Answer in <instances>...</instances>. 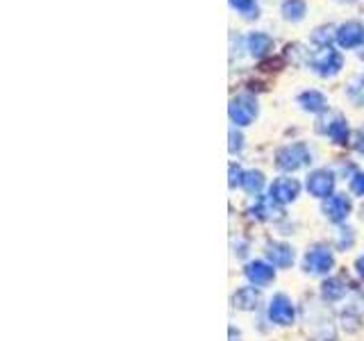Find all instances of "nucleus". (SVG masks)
I'll return each instance as SVG.
<instances>
[{
  "label": "nucleus",
  "instance_id": "obj_21",
  "mask_svg": "<svg viewBox=\"0 0 364 341\" xmlns=\"http://www.w3.org/2000/svg\"><path fill=\"white\" fill-rule=\"evenodd\" d=\"M312 41L316 45H321V48H326V45H330L333 41H337V30L333 26H321V28H316L312 32Z\"/></svg>",
  "mask_w": 364,
  "mask_h": 341
},
{
  "label": "nucleus",
  "instance_id": "obj_3",
  "mask_svg": "<svg viewBox=\"0 0 364 341\" xmlns=\"http://www.w3.org/2000/svg\"><path fill=\"white\" fill-rule=\"evenodd\" d=\"M230 119L235 125H239V128H246V125H250L255 119H257V100L253 96H237L230 100Z\"/></svg>",
  "mask_w": 364,
  "mask_h": 341
},
{
  "label": "nucleus",
  "instance_id": "obj_22",
  "mask_svg": "<svg viewBox=\"0 0 364 341\" xmlns=\"http://www.w3.org/2000/svg\"><path fill=\"white\" fill-rule=\"evenodd\" d=\"M230 5L244 16H257V0H230Z\"/></svg>",
  "mask_w": 364,
  "mask_h": 341
},
{
  "label": "nucleus",
  "instance_id": "obj_16",
  "mask_svg": "<svg viewBox=\"0 0 364 341\" xmlns=\"http://www.w3.org/2000/svg\"><path fill=\"white\" fill-rule=\"evenodd\" d=\"M305 14H307L305 0H284V3H282V16H284V21L299 23V21L305 18Z\"/></svg>",
  "mask_w": 364,
  "mask_h": 341
},
{
  "label": "nucleus",
  "instance_id": "obj_11",
  "mask_svg": "<svg viewBox=\"0 0 364 341\" xmlns=\"http://www.w3.org/2000/svg\"><path fill=\"white\" fill-rule=\"evenodd\" d=\"M267 257L273 266H278V269H287L291 266V261H294V248L287 246V244H269V250H267Z\"/></svg>",
  "mask_w": 364,
  "mask_h": 341
},
{
  "label": "nucleus",
  "instance_id": "obj_26",
  "mask_svg": "<svg viewBox=\"0 0 364 341\" xmlns=\"http://www.w3.org/2000/svg\"><path fill=\"white\" fill-rule=\"evenodd\" d=\"M346 230H341V234H339V246L341 248H348L350 244H353V234H350V230H348V234H344Z\"/></svg>",
  "mask_w": 364,
  "mask_h": 341
},
{
  "label": "nucleus",
  "instance_id": "obj_9",
  "mask_svg": "<svg viewBox=\"0 0 364 341\" xmlns=\"http://www.w3.org/2000/svg\"><path fill=\"white\" fill-rule=\"evenodd\" d=\"M323 214L333 223L346 221V216L350 214V198L346 193H333V196L323 200Z\"/></svg>",
  "mask_w": 364,
  "mask_h": 341
},
{
  "label": "nucleus",
  "instance_id": "obj_17",
  "mask_svg": "<svg viewBox=\"0 0 364 341\" xmlns=\"http://www.w3.org/2000/svg\"><path fill=\"white\" fill-rule=\"evenodd\" d=\"M326 134H328L335 144H346V141H348V123H346V119L335 117L333 121L328 123Z\"/></svg>",
  "mask_w": 364,
  "mask_h": 341
},
{
  "label": "nucleus",
  "instance_id": "obj_14",
  "mask_svg": "<svg viewBox=\"0 0 364 341\" xmlns=\"http://www.w3.org/2000/svg\"><path fill=\"white\" fill-rule=\"evenodd\" d=\"M282 212L278 207V202L273 200L271 196H262L257 198V202L253 205V216H257V219L262 221H271V219H278Z\"/></svg>",
  "mask_w": 364,
  "mask_h": 341
},
{
  "label": "nucleus",
  "instance_id": "obj_2",
  "mask_svg": "<svg viewBox=\"0 0 364 341\" xmlns=\"http://www.w3.org/2000/svg\"><path fill=\"white\" fill-rule=\"evenodd\" d=\"M312 164V153L305 144H291L284 146L278 153V166L282 170H299Z\"/></svg>",
  "mask_w": 364,
  "mask_h": 341
},
{
  "label": "nucleus",
  "instance_id": "obj_25",
  "mask_svg": "<svg viewBox=\"0 0 364 341\" xmlns=\"http://www.w3.org/2000/svg\"><path fill=\"white\" fill-rule=\"evenodd\" d=\"M242 178H244V170L232 164V166H230V187L242 185Z\"/></svg>",
  "mask_w": 364,
  "mask_h": 341
},
{
  "label": "nucleus",
  "instance_id": "obj_5",
  "mask_svg": "<svg viewBox=\"0 0 364 341\" xmlns=\"http://www.w3.org/2000/svg\"><path fill=\"white\" fill-rule=\"evenodd\" d=\"M269 193H271V198L276 200L278 205H287V202H291V200L299 198L301 185H299V180H296V178L282 175V178H278V180H273V185H271Z\"/></svg>",
  "mask_w": 364,
  "mask_h": 341
},
{
  "label": "nucleus",
  "instance_id": "obj_6",
  "mask_svg": "<svg viewBox=\"0 0 364 341\" xmlns=\"http://www.w3.org/2000/svg\"><path fill=\"white\" fill-rule=\"evenodd\" d=\"M333 189H335V175L330 170H314L307 178V191L312 193L314 198H330L333 196Z\"/></svg>",
  "mask_w": 364,
  "mask_h": 341
},
{
  "label": "nucleus",
  "instance_id": "obj_13",
  "mask_svg": "<svg viewBox=\"0 0 364 341\" xmlns=\"http://www.w3.org/2000/svg\"><path fill=\"white\" fill-rule=\"evenodd\" d=\"M246 43H248L250 55H253L255 60H262V57L269 55V50L273 48V39L269 37V34H264V32H253Z\"/></svg>",
  "mask_w": 364,
  "mask_h": 341
},
{
  "label": "nucleus",
  "instance_id": "obj_12",
  "mask_svg": "<svg viewBox=\"0 0 364 341\" xmlns=\"http://www.w3.org/2000/svg\"><path fill=\"white\" fill-rule=\"evenodd\" d=\"M299 105L305 109V112H312V114H318L328 107V98L321 94V91L316 89H310V91H303L299 96Z\"/></svg>",
  "mask_w": 364,
  "mask_h": 341
},
{
  "label": "nucleus",
  "instance_id": "obj_10",
  "mask_svg": "<svg viewBox=\"0 0 364 341\" xmlns=\"http://www.w3.org/2000/svg\"><path fill=\"white\" fill-rule=\"evenodd\" d=\"M244 273L248 282L255 284V287H267L276 278V269H273V264H267V261H250Z\"/></svg>",
  "mask_w": 364,
  "mask_h": 341
},
{
  "label": "nucleus",
  "instance_id": "obj_18",
  "mask_svg": "<svg viewBox=\"0 0 364 341\" xmlns=\"http://www.w3.org/2000/svg\"><path fill=\"white\" fill-rule=\"evenodd\" d=\"M344 293H346V284L339 278H330L321 284V296L326 301H339L344 298Z\"/></svg>",
  "mask_w": 364,
  "mask_h": 341
},
{
  "label": "nucleus",
  "instance_id": "obj_7",
  "mask_svg": "<svg viewBox=\"0 0 364 341\" xmlns=\"http://www.w3.org/2000/svg\"><path fill=\"white\" fill-rule=\"evenodd\" d=\"M269 318L278 325H291L294 321V303L284 293L273 296L269 303Z\"/></svg>",
  "mask_w": 364,
  "mask_h": 341
},
{
  "label": "nucleus",
  "instance_id": "obj_24",
  "mask_svg": "<svg viewBox=\"0 0 364 341\" xmlns=\"http://www.w3.org/2000/svg\"><path fill=\"white\" fill-rule=\"evenodd\" d=\"M350 189H353V193H358V196H364V173H355V175H353Z\"/></svg>",
  "mask_w": 364,
  "mask_h": 341
},
{
  "label": "nucleus",
  "instance_id": "obj_1",
  "mask_svg": "<svg viewBox=\"0 0 364 341\" xmlns=\"http://www.w3.org/2000/svg\"><path fill=\"white\" fill-rule=\"evenodd\" d=\"M310 64L321 77H333L344 68V57H341V53L335 50L333 45H326V48H318L310 57Z\"/></svg>",
  "mask_w": 364,
  "mask_h": 341
},
{
  "label": "nucleus",
  "instance_id": "obj_27",
  "mask_svg": "<svg viewBox=\"0 0 364 341\" xmlns=\"http://www.w3.org/2000/svg\"><path fill=\"white\" fill-rule=\"evenodd\" d=\"M358 151L364 153V125H362V130H360V134H358Z\"/></svg>",
  "mask_w": 364,
  "mask_h": 341
},
{
  "label": "nucleus",
  "instance_id": "obj_8",
  "mask_svg": "<svg viewBox=\"0 0 364 341\" xmlns=\"http://www.w3.org/2000/svg\"><path fill=\"white\" fill-rule=\"evenodd\" d=\"M337 43L341 48H358V45L364 43V26L360 21H348L344 26L337 28Z\"/></svg>",
  "mask_w": 364,
  "mask_h": 341
},
{
  "label": "nucleus",
  "instance_id": "obj_4",
  "mask_svg": "<svg viewBox=\"0 0 364 341\" xmlns=\"http://www.w3.org/2000/svg\"><path fill=\"white\" fill-rule=\"evenodd\" d=\"M333 266H335L333 250L326 248V246H316L305 255V271L307 273H314V276H326V273H330V269H333Z\"/></svg>",
  "mask_w": 364,
  "mask_h": 341
},
{
  "label": "nucleus",
  "instance_id": "obj_15",
  "mask_svg": "<svg viewBox=\"0 0 364 341\" xmlns=\"http://www.w3.org/2000/svg\"><path fill=\"white\" fill-rule=\"evenodd\" d=\"M235 307L237 310H257V305H259V293L255 291V287H242L237 293H235Z\"/></svg>",
  "mask_w": 364,
  "mask_h": 341
},
{
  "label": "nucleus",
  "instance_id": "obj_19",
  "mask_svg": "<svg viewBox=\"0 0 364 341\" xmlns=\"http://www.w3.org/2000/svg\"><path fill=\"white\" fill-rule=\"evenodd\" d=\"M346 96L350 98L353 105H358V107L364 105V75H358L350 80L346 87Z\"/></svg>",
  "mask_w": 364,
  "mask_h": 341
},
{
  "label": "nucleus",
  "instance_id": "obj_20",
  "mask_svg": "<svg viewBox=\"0 0 364 341\" xmlns=\"http://www.w3.org/2000/svg\"><path fill=\"white\" fill-rule=\"evenodd\" d=\"M242 187L248 193H259L262 187H264V175H262V170H246L242 178Z\"/></svg>",
  "mask_w": 364,
  "mask_h": 341
},
{
  "label": "nucleus",
  "instance_id": "obj_23",
  "mask_svg": "<svg viewBox=\"0 0 364 341\" xmlns=\"http://www.w3.org/2000/svg\"><path fill=\"white\" fill-rule=\"evenodd\" d=\"M242 146H244V136L232 128V130H230V153H232V155L239 153V151H242Z\"/></svg>",
  "mask_w": 364,
  "mask_h": 341
},
{
  "label": "nucleus",
  "instance_id": "obj_28",
  "mask_svg": "<svg viewBox=\"0 0 364 341\" xmlns=\"http://www.w3.org/2000/svg\"><path fill=\"white\" fill-rule=\"evenodd\" d=\"M358 271H360V276L364 278V255H362V257L358 259Z\"/></svg>",
  "mask_w": 364,
  "mask_h": 341
}]
</instances>
